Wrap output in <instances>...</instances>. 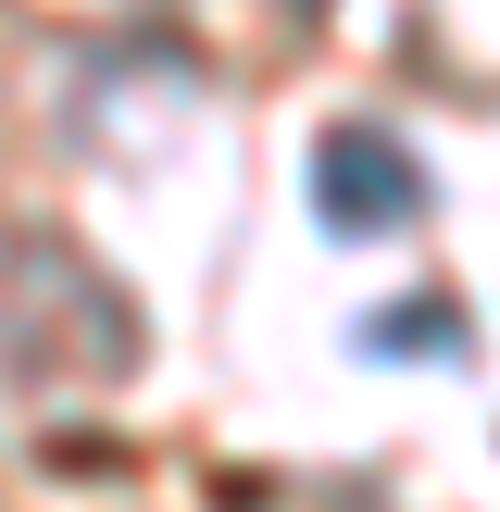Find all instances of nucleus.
<instances>
[{
    "label": "nucleus",
    "mask_w": 500,
    "mask_h": 512,
    "mask_svg": "<svg viewBox=\"0 0 500 512\" xmlns=\"http://www.w3.org/2000/svg\"><path fill=\"white\" fill-rule=\"evenodd\" d=\"M325 213L375 238V225H400V213H413V188H400V163L363 138V150H325Z\"/></svg>",
    "instance_id": "1"
}]
</instances>
